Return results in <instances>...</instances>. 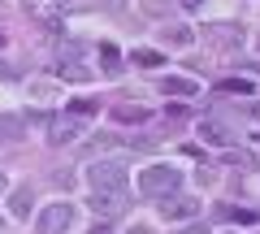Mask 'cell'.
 <instances>
[{
    "mask_svg": "<svg viewBox=\"0 0 260 234\" xmlns=\"http://www.w3.org/2000/svg\"><path fill=\"white\" fill-rule=\"evenodd\" d=\"M130 61H135V65H165V56H160V52H148V48H135Z\"/></svg>",
    "mask_w": 260,
    "mask_h": 234,
    "instance_id": "9a60e30c",
    "label": "cell"
},
{
    "mask_svg": "<svg viewBox=\"0 0 260 234\" xmlns=\"http://www.w3.org/2000/svg\"><path fill=\"white\" fill-rule=\"evenodd\" d=\"M87 182L91 187H126V165L121 160H95L87 169Z\"/></svg>",
    "mask_w": 260,
    "mask_h": 234,
    "instance_id": "277c9868",
    "label": "cell"
},
{
    "mask_svg": "<svg viewBox=\"0 0 260 234\" xmlns=\"http://www.w3.org/2000/svg\"><path fill=\"white\" fill-rule=\"evenodd\" d=\"M113 117L117 122H148V109H139V104H113Z\"/></svg>",
    "mask_w": 260,
    "mask_h": 234,
    "instance_id": "8fae6325",
    "label": "cell"
},
{
    "mask_svg": "<svg viewBox=\"0 0 260 234\" xmlns=\"http://www.w3.org/2000/svg\"><path fill=\"white\" fill-rule=\"evenodd\" d=\"M74 135H83V122H78V113H70V117H56L52 122V135H48V139L52 143H70Z\"/></svg>",
    "mask_w": 260,
    "mask_h": 234,
    "instance_id": "52a82bcc",
    "label": "cell"
},
{
    "mask_svg": "<svg viewBox=\"0 0 260 234\" xmlns=\"http://www.w3.org/2000/svg\"><path fill=\"white\" fill-rule=\"evenodd\" d=\"M0 78H13V70H9V65H5V61H0Z\"/></svg>",
    "mask_w": 260,
    "mask_h": 234,
    "instance_id": "d6986e66",
    "label": "cell"
},
{
    "mask_svg": "<svg viewBox=\"0 0 260 234\" xmlns=\"http://www.w3.org/2000/svg\"><path fill=\"white\" fill-rule=\"evenodd\" d=\"M178 187H182V174H178L174 165H148L139 174V191L152 195V199H165L169 191H178Z\"/></svg>",
    "mask_w": 260,
    "mask_h": 234,
    "instance_id": "6da1fadb",
    "label": "cell"
},
{
    "mask_svg": "<svg viewBox=\"0 0 260 234\" xmlns=\"http://www.w3.org/2000/svg\"><path fill=\"white\" fill-rule=\"evenodd\" d=\"M0 44H5V30H0Z\"/></svg>",
    "mask_w": 260,
    "mask_h": 234,
    "instance_id": "44dd1931",
    "label": "cell"
},
{
    "mask_svg": "<svg viewBox=\"0 0 260 234\" xmlns=\"http://www.w3.org/2000/svg\"><path fill=\"white\" fill-rule=\"evenodd\" d=\"M160 208H165V217H178V221H182V217H195V213H200V199H191V195H178V191H169Z\"/></svg>",
    "mask_w": 260,
    "mask_h": 234,
    "instance_id": "8992f818",
    "label": "cell"
},
{
    "mask_svg": "<svg viewBox=\"0 0 260 234\" xmlns=\"http://www.w3.org/2000/svg\"><path fill=\"white\" fill-rule=\"evenodd\" d=\"M165 39H174V44H191V30H186V26H165Z\"/></svg>",
    "mask_w": 260,
    "mask_h": 234,
    "instance_id": "2e32d148",
    "label": "cell"
},
{
    "mask_svg": "<svg viewBox=\"0 0 260 234\" xmlns=\"http://www.w3.org/2000/svg\"><path fill=\"white\" fill-rule=\"evenodd\" d=\"M5 191H9V178H5V174H0V195H5Z\"/></svg>",
    "mask_w": 260,
    "mask_h": 234,
    "instance_id": "ffe728a7",
    "label": "cell"
},
{
    "mask_svg": "<svg viewBox=\"0 0 260 234\" xmlns=\"http://www.w3.org/2000/svg\"><path fill=\"white\" fill-rule=\"evenodd\" d=\"M160 91H165V95H178V100H191L200 87H195L191 78H174V74H169V78H160Z\"/></svg>",
    "mask_w": 260,
    "mask_h": 234,
    "instance_id": "9c48e42d",
    "label": "cell"
},
{
    "mask_svg": "<svg viewBox=\"0 0 260 234\" xmlns=\"http://www.w3.org/2000/svg\"><path fill=\"white\" fill-rule=\"evenodd\" d=\"M100 61H104V65H100L104 74H117V70H121V65H117L121 56H117V48H113V44H100Z\"/></svg>",
    "mask_w": 260,
    "mask_h": 234,
    "instance_id": "4fadbf2b",
    "label": "cell"
},
{
    "mask_svg": "<svg viewBox=\"0 0 260 234\" xmlns=\"http://www.w3.org/2000/svg\"><path fill=\"white\" fill-rule=\"evenodd\" d=\"M178 5H182V9H200V5H204V0H178Z\"/></svg>",
    "mask_w": 260,
    "mask_h": 234,
    "instance_id": "ac0fdd59",
    "label": "cell"
},
{
    "mask_svg": "<svg viewBox=\"0 0 260 234\" xmlns=\"http://www.w3.org/2000/svg\"><path fill=\"white\" fill-rule=\"evenodd\" d=\"M70 225H74V204H48L44 213L35 217L39 234H56V230H70Z\"/></svg>",
    "mask_w": 260,
    "mask_h": 234,
    "instance_id": "3957f363",
    "label": "cell"
},
{
    "mask_svg": "<svg viewBox=\"0 0 260 234\" xmlns=\"http://www.w3.org/2000/svg\"><path fill=\"white\" fill-rule=\"evenodd\" d=\"M30 204H35V199H30V187L13 191V213H18V217H30Z\"/></svg>",
    "mask_w": 260,
    "mask_h": 234,
    "instance_id": "5bb4252c",
    "label": "cell"
},
{
    "mask_svg": "<svg viewBox=\"0 0 260 234\" xmlns=\"http://www.w3.org/2000/svg\"><path fill=\"white\" fill-rule=\"evenodd\" d=\"M200 135H204L208 143H221V148L230 143V130H225L221 122H213V117H208V122H200Z\"/></svg>",
    "mask_w": 260,
    "mask_h": 234,
    "instance_id": "30bf717a",
    "label": "cell"
},
{
    "mask_svg": "<svg viewBox=\"0 0 260 234\" xmlns=\"http://www.w3.org/2000/svg\"><path fill=\"white\" fill-rule=\"evenodd\" d=\"M126 187H91V208H95V217H121L126 213Z\"/></svg>",
    "mask_w": 260,
    "mask_h": 234,
    "instance_id": "7a4b0ae2",
    "label": "cell"
},
{
    "mask_svg": "<svg viewBox=\"0 0 260 234\" xmlns=\"http://www.w3.org/2000/svg\"><path fill=\"white\" fill-rule=\"evenodd\" d=\"M0 230H5V217H0Z\"/></svg>",
    "mask_w": 260,
    "mask_h": 234,
    "instance_id": "7402d4cb",
    "label": "cell"
},
{
    "mask_svg": "<svg viewBox=\"0 0 260 234\" xmlns=\"http://www.w3.org/2000/svg\"><path fill=\"white\" fill-rule=\"evenodd\" d=\"M26 13L35 22H44V30H61V0H26Z\"/></svg>",
    "mask_w": 260,
    "mask_h": 234,
    "instance_id": "5b68a950",
    "label": "cell"
},
{
    "mask_svg": "<svg viewBox=\"0 0 260 234\" xmlns=\"http://www.w3.org/2000/svg\"><path fill=\"white\" fill-rule=\"evenodd\" d=\"M204 39L208 44H221V48H234V44H243V30L239 26H208Z\"/></svg>",
    "mask_w": 260,
    "mask_h": 234,
    "instance_id": "ba28073f",
    "label": "cell"
},
{
    "mask_svg": "<svg viewBox=\"0 0 260 234\" xmlns=\"http://www.w3.org/2000/svg\"><path fill=\"white\" fill-rule=\"evenodd\" d=\"M100 109V100H74L70 104V113H78V117H87V113H95Z\"/></svg>",
    "mask_w": 260,
    "mask_h": 234,
    "instance_id": "e0dca14e",
    "label": "cell"
},
{
    "mask_svg": "<svg viewBox=\"0 0 260 234\" xmlns=\"http://www.w3.org/2000/svg\"><path fill=\"white\" fill-rule=\"evenodd\" d=\"M217 91L221 95H251V83L247 78H225V83H217Z\"/></svg>",
    "mask_w": 260,
    "mask_h": 234,
    "instance_id": "7c38bea8",
    "label": "cell"
}]
</instances>
